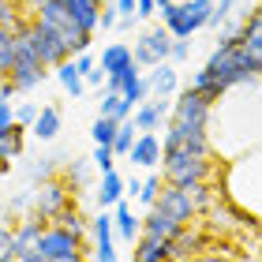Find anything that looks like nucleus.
Here are the masks:
<instances>
[{
  "instance_id": "f257e3e1",
  "label": "nucleus",
  "mask_w": 262,
  "mask_h": 262,
  "mask_svg": "<svg viewBox=\"0 0 262 262\" xmlns=\"http://www.w3.org/2000/svg\"><path fill=\"white\" fill-rule=\"evenodd\" d=\"M202 68H206L210 79L221 82L225 90H232V86H251V82L262 79L258 71H255V60L247 56L244 45H213L210 60L202 64Z\"/></svg>"
},
{
  "instance_id": "f03ea898",
  "label": "nucleus",
  "mask_w": 262,
  "mask_h": 262,
  "mask_svg": "<svg viewBox=\"0 0 262 262\" xmlns=\"http://www.w3.org/2000/svg\"><path fill=\"white\" fill-rule=\"evenodd\" d=\"M161 172H165V184H172V187H191V184L210 180L213 161L191 154L184 142H161Z\"/></svg>"
},
{
  "instance_id": "7ed1b4c3",
  "label": "nucleus",
  "mask_w": 262,
  "mask_h": 262,
  "mask_svg": "<svg viewBox=\"0 0 262 262\" xmlns=\"http://www.w3.org/2000/svg\"><path fill=\"white\" fill-rule=\"evenodd\" d=\"M34 19L41 23V27H49L56 38L64 41V49L68 56H79V53H90V41H94V34H86L79 27L75 19H71V11L64 0H49V4H38L34 8Z\"/></svg>"
},
{
  "instance_id": "20e7f679",
  "label": "nucleus",
  "mask_w": 262,
  "mask_h": 262,
  "mask_svg": "<svg viewBox=\"0 0 262 262\" xmlns=\"http://www.w3.org/2000/svg\"><path fill=\"white\" fill-rule=\"evenodd\" d=\"M105 71V90H127L131 82H139L142 79V71L135 64V56H131V45L124 41H113V45H105L101 49V64Z\"/></svg>"
},
{
  "instance_id": "39448f33",
  "label": "nucleus",
  "mask_w": 262,
  "mask_h": 262,
  "mask_svg": "<svg viewBox=\"0 0 262 262\" xmlns=\"http://www.w3.org/2000/svg\"><path fill=\"white\" fill-rule=\"evenodd\" d=\"M45 75H49V71L41 68V60H38V53H34L30 38L19 30V34H15V68H11L8 82L15 86V94H27V90H34V86H41Z\"/></svg>"
},
{
  "instance_id": "423d86ee",
  "label": "nucleus",
  "mask_w": 262,
  "mask_h": 262,
  "mask_svg": "<svg viewBox=\"0 0 262 262\" xmlns=\"http://www.w3.org/2000/svg\"><path fill=\"white\" fill-rule=\"evenodd\" d=\"M169 53H172V34H169L165 23L142 30L139 38H135V45H131V56H135L139 68H158V64L169 60Z\"/></svg>"
},
{
  "instance_id": "0eeeda50",
  "label": "nucleus",
  "mask_w": 262,
  "mask_h": 262,
  "mask_svg": "<svg viewBox=\"0 0 262 262\" xmlns=\"http://www.w3.org/2000/svg\"><path fill=\"white\" fill-rule=\"evenodd\" d=\"M23 34L30 38V45H34V53H38V60H41V68H45V71H53V68H60L64 60H71L68 49H64V41L56 38L49 27H41L38 19H30L27 27H23Z\"/></svg>"
},
{
  "instance_id": "6e6552de",
  "label": "nucleus",
  "mask_w": 262,
  "mask_h": 262,
  "mask_svg": "<svg viewBox=\"0 0 262 262\" xmlns=\"http://www.w3.org/2000/svg\"><path fill=\"white\" fill-rule=\"evenodd\" d=\"M210 113H213V101H206L199 90L187 86L180 98L172 101V116H169V120L187 124V127H202V131H210Z\"/></svg>"
},
{
  "instance_id": "1a4fd4ad",
  "label": "nucleus",
  "mask_w": 262,
  "mask_h": 262,
  "mask_svg": "<svg viewBox=\"0 0 262 262\" xmlns=\"http://www.w3.org/2000/svg\"><path fill=\"white\" fill-rule=\"evenodd\" d=\"M38 258L41 262H56V258H68V255H75V251H82V240L79 236H71L68 229H60V225H53L49 221V229L41 232V240H38Z\"/></svg>"
},
{
  "instance_id": "9d476101",
  "label": "nucleus",
  "mask_w": 262,
  "mask_h": 262,
  "mask_svg": "<svg viewBox=\"0 0 262 262\" xmlns=\"http://www.w3.org/2000/svg\"><path fill=\"white\" fill-rule=\"evenodd\" d=\"M71 202V195H68V184H60V180H41V187L34 191V213H41V217H56L64 206Z\"/></svg>"
},
{
  "instance_id": "9b49d317",
  "label": "nucleus",
  "mask_w": 262,
  "mask_h": 262,
  "mask_svg": "<svg viewBox=\"0 0 262 262\" xmlns=\"http://www.w3.org/2000/svg\"><path fill=\"white\" fill-rule=\"evenodd\" d=\"M154 206H158V210H165L169 217H176L180 225H191V221H195V206H191V199H187V191H184V187L165 184Z\"/></svg>"
},
{
  "instance_id": "f8f14e48",
  "label": "nucleus",
  "mask_w": 262,
  "mask_h": 262,
  "mask_svg": "<svg viewBox=\"0 0 262 262\" xmlns=\"http://www.w3.org/2000/svg\"><path fill=\"white\" fill-rule=\"evenodd\" d=\"M169 116H172V98H150V101H142L135 109L131 120H135L139 135H142V131H154V135H158V127L169 120Z\"/></svg>"
},
{
  "instance_id": "ddd939ff",
  "label": "nucleus",
  "mask_w": 262,
  "mask_h": 262,
  "mask_svg": "<svg viewBox=\"0 0 262 262\" xmlns=\"http://www.w3.org/2000/svg\"><path fill=\"white\" fill-rule=\"evenodd\" d=\"M45 229H49V217H41V213H27V217H19V221H15V247H19V255L34 251ZM19 255H15V258H19Z\"/></svg>"
},
{
  "instance_id": "4468645a",
  "label": "nucleus",
  "mask_w": 262,
  "mask_h": 262,
  "mask_svg": "<svg viewBox=\"0 0 262 262\" xmlns=\"http://www.w3.org/2000/svg\"><path fill=\"white\" fill-rule=\"evenodd\" d=\"M131 165H142V169H154V165H161V135H154V131H142L135 139V146H131Z\"/></svg>"
},
{
  "instance_id": "2eb2a0df",
  "label": "nucleus",
  "mask_w": 262,
  "mask_h": 262,
  "mask_svg": "<svg viewBox=\"0 0 262 262\" xmlns=\"http://www.w3.org/2000/svg\"><path fill=\"white\" fill-rule=\"evenodd\" d=\"M113 229H116V236L127 240V244H135L139 236H142V217L131 213V202H127V199H120V202L113 206Z\"/></svg>"
},
{
  "instance_id": "dca6fc26",
  "label": "nucleus",
  "mask_w": 262,
  "mask_h": 262,
  "mask_svg": "<svg viewBox=\"0 0 262 262\" xmlns=\"http://www.w3.org/2000/svg\"><path fill=\"white\" fill-rule=\"evenodd\" d=\"M131 262H172V244L142 232L135 240V258H131Z\"/></svg>"
},
{
  "instance_id": "f3484780",
  "label": "nucleus",
  "mask_w": 262,
  "mask_h": 262,
  "mask_svg": "<svg viewBox=\"0 0 262 262\" xmlns=\"http://www.w3.org/2000/svg\"><path fill=\"white\" fill-rule=\"evenodd\" d=\"M180 229H184V225L176 221V217H169L165 210H158V206H150V213L142 217V232H146V236H158V240H172Z\"/></svg>"
},
{
  "instance_id": "a211bd4d",
  "label": "nucleus",
  "mask_w": 262,
  "mask_h": 262,
  "mask_svg": "<svg viewBox=\"0 0 262 262\" xmlns=\"http://www.w3.org/2000/svg\"><path fill=\"white\" fill-rule=\"evenodd\" d=\"M60 124H64V116L56 105H41V113H38V120L30 124V135L38 139V142H53L56 135H60Z\"/></svg>"
},
{
  "instance_id": "6ab92c4d",
  "label": "nucleus",
  "mask_w": 262,
  "mask_h": 262,
  "mask_svg": "<svg viewBox=\"0 0 262 262\" xmlns=\"http://www.w3.org/2000/svg\"><path fill=\"white\" fill-rule=\"evenodd\" d=\"M150 98H172L176 94V86H180V79H176V68L165 60V64H158V68H150Z\"/></svg>"
},
{
  "instance_id": "aec40b11",
  "label": "nucleus",
  "mask_w": 262,
  "mask_h": 262,
  "mask_svg": "<svg viewBox=\"0 0 262 262\" xmlns=\"http://www.w3.org/2000/svg\"><path fill=\"white\" fill-rule=\"evenodd\" d=\"M71 19L79 23L86 34H98V19H101V4H94V0H64Z\"/></svg>"
},
{
  "instance_id": "412c9836",
  "label": "nucleus",
  "mask_w": 262,
  "mask_h": 262,
  "mask_svg": "<svg viewBox=\"0 0 262 262\" xmlns=\"http://www.w3.org/2000/svg\"><path fill=\"white\" fill-rule=\"evenodd\" d=\"M120 199H127V191H124V176H120V172H105L101 184H98V206H101V210H113Z\"/></svg>"
},
{
  "instance_id": "4be33fe9",
  "label": "nucleus",
  "mask_w": 262,
  "mask_h": 262,
  "mask_svg": "<svg viewBox=\"0 0 262 262\" xmlns=\"http://www.w3.org/2000/svg\"><path fill=\"white\" fill-rule=\"evenodd\" d=\"M56 71V79H60V86L71 94V98H82L86 94V79L79 75V68H75V60H64L60 68H53Z\"/></svg>"
},
{
  "instance_id": "5701e85b",
  "label": "nucleus",
  "mask_w": 262,
  "mask_h": 262,
  "mask_svg": "<svg viewBox=\"0 0 262 262\" xmlns=\"http://www.w3.org/2000/svg\"><path fill=\"white\" fill-rule=\"evenodd\" d=\"M53 225H60V229H68L71 236H79V240H86V217L79 213V206L75 202H68V206L53 217Z\"/></svg>"
},
{
  "instance_id": "b1692460",
  "label": "nucleus",
  "mask_w": 262,
  "mask_h": 262,
  "mask_svg": "<svg viewBox=\"0 0 262 262\" xmlns=\"http://www.w3.org/2000/svg\"><path fill=\"white\" fill-rule=\"evenodd\" d=\"M191 90H199L202 98H206V101H213V105H217V101L225 98V94H229V90L221 86V82H213V79H210V71H206V68H199L195 75H191Z\"/></svg>"
},
{
  "instance_id": "393cba45",
  "label": "nucleus",
  "mask_w": 262,
  "mask_h": 262,
  "mask_svg": "<svg viewBox=\"0 0 262 262\" xmlns=\"http://www.w3.org/2000/svg\"><path fill=\"white\" fill-rule=\"evenodd\" d=\"M169 244H172V258H187L191 251H199V247H202V236H199V232H191V229L184 225V229L176 232Z\"/></svg>"
},
{
  "instance_id": "a878e982",
  "label": "nucleus",
  "mask_w": 262,
  "mask_h": 262,
  "mask_svg": "<svg viewBox=\"0 0 262 262\" xmlns=\"http://www.w3.org/2000/svg\"><path fill=\"white\" fill-rule=\"evenodd\" d=\"M135 139H139V127H135V120H124L120 127H116L113 154H116V158H127V154H131V146H135Z\"/></svg>"
},
{
  "instance_id": "bb28decb",
  "label": "nucleus",
  "mask_w": 262,
  "mask_h": 262,
  "mask_svg": "<svg viewBox=\"0 0 262 262\" xmlns=\"http://www.w3.org/2000/svg\"><path fill=\"white\" fill-rule=\"evenodd\" d=\"M11 68H15V34L0 30V79H8Z\"/></svg>"
},
{
  "instance_id": "cd10ccee",
  "label": "nucleus",
  "mask_w": 262,
  "mask_h": 262,
  "mask_svg": "<svg viewBox=\"0 0 262 262\" xmlns=\"http://www.w3.org/2000/svg\"><path fill=\"white\" fill-rule=\"evenodd\" d=\"M116 124L113 116H98L94 120V127H90V135H94V146H113V139H116Z\"/></svg>"
},
{
  "instance_id": "c85d7f7f",
  "label": "nucleus",
  "mask_w": 262,
  "mask_h": 262,
  "mask_svg": "<svg viewBox=\"0 0 262 262\" xmlns=\"http://www.w3.org/2000/svg\"><path fill=\"white\" fill-rule=\"evenodd\" d=\"M187 191V199H191V206H195V213H202V210H210L213 206V191H210V184L202 180V184H191V187H184Z\"/></svg>"
},
{
  "instance_id": "c756f323",
  "label": "nucleus",
  "mask_w": 262,
  "mask_h": 262,
  "mask_svg": "<svg viewBox=\"0 0 262 262\" xmlns=\"http://www.w3.org/2000/svg\"><path fill=\"white\" fill-rule=\"evenodd\" d=\"M240 45L247 49V56H251V60H255V71L262 75V34H258V30H244Z\"/></svg>"
},
{
  "instance_id": "7c9ffc66",
  "label": "nucleus",
  "mask_w": 262,
  "mask_h": 262,
  "mask_svg": "<svg viewBox=\"0 0 262 262\" xmlns=\"http://www.w3.org/2000/svg\"><path fill=\"white\" fill-rule=\"evenodd\" d=\"M236 4H240V0H217V4H213V15H210V23H206V27L221 30L225 23H229V19L236 15Z\"/></svg>"
},
{
  "instance_id": "2f4dec72",
  "label": "nucleus",
  "mask_w": 262,
  "mask_h": 262,
  "mask_svg": "<svg viewBox=\"0 0 262 262\" xmlns=\"http://www.w3.org/2000/svg\"><path fill=\"white\" fill-rule=\"evenodd\" d=\"M27 23L19 19V11L11 8V0H0V30H11V34H19Z\"/></svg>"
},
{
  "instance_id": "473e14b6",
  "label": "nucleus",
  "mask_w": 262,
  "mask_h": 262,
  "mask_svg": "<svg viewBox=\"0 0 262 262\" xmlns=\"http://www.w3.org/2000/svg\"><path fill=\"white\" fill-rule=\"evenodd\" d=\"M64 176H68V184L82 187V184H86V176H90V158H75V161L64 169Z\"/></svg>"
},
{
  "instance_id": "72a5a7b5",
  "label": "nucleus",
  "mask_w": 262,
  "mask_h": 262,
  "mask_svg": "<svg viewBox=\"0 0 262 262\" xmlns=\"http://www.w3.org/2000/svg\"><path fill=\"white\" fill-rule=\"evenodd\" d=\"M90 161L98 165V172H101V176H105V172H116V154H113V146H94Z\"/></svg>"
},
{
  "instance_id": "f704fd0d",
  "label": "nucleus",
  "mask_w": 262,
  "mask_h": 262,
  "mask_svg": "<svg viewBox=\"0 0 262 262\" xmlns=\"http://www.w3.org/2000/svg\"><path fill=\"white\" fill-rule=\"evenodd\" d=\"M158 195H161V176H146L135 199L142 202V206H154V202H158Z\"/></svg>"
},
{
  "instance_id": "c9c22d12",
  "label": "nucleus",
  "mask_w": 262,
  "mask_h": 262,
  "mask_svg": "<svg viewBox=\"0 0 262 262\" xmlns=\"http://www.w3.org/2000/svg\"><path fill=\"white\" fill-rule=\"evenodd\" d=\"M240 38H244V19H229L217 34V45H240Z\"/></svg>"
},
{
  "instance_id": "e433bc0d",
  "label": "nucleus",
  "mask_w": 262,
  "mask_h": 262,
  "mask_svg": "<svg viewBox=\"0 0 262 262\" xmlns=\"http://www.w3.org/2000/svg\"><path fill=\"white\" fill-rule=\"evenodd\" d=\"M19 247H15V225H0V258H15Z\"/></svg>"
},
{
  "instance_id": "4c0bfd02",
  "label": "nucleus",
  "mask_w": 262,
  "mask_h": 262,
  "mask_svg": "<svg viewBox=\"0 0 262 262\" xmlns=\"http://www.w3.org/2000/svg\"><path fill=\"white\" fill-rule=\"evenodd\" d=\"M38 113H41V109H38L34 101H23V105H15V124H19V127H30L34 120H38Z\"/></svg>"
},
{
  "instance_id": "58836bf2",
  "label": "nucleus",
  "mask_w": 262,
  "mask_h": 262,
  "mask_svg": "<svg viewBox=\"0 0 262 262\" xmlns=\"http://www.w3.org/2000/svg\"><path fill=\"white\" fill-rule=\"evenodd\" d=\"M15 127V109L8 98H0V139H8V131Z\"/></svg>"
},
{
  "instance_id": "ea45409f",
  "label": "nucleus",
  "mask_w": 262,
  "mask_h": 262,
  "mask_svg": "<svg viewBox=\"0 0 262 262\" xmlns=\"http://www.w3.org/2000/svg\"><path fill=\"white\" fill-rule=\"evenodd\" d=\"M191 56V38H172V53H169V60H187Z\"/></svg>"
},
{
  "instance_id": "a19ab883",
  "label": "nucleus",
  "mask_w": 262,
  "mask_h": 262,
  "mask_svg": "<svg viewBox=\"0 0 262 262\" xmlns=\"http://www.w3.org/2000/svg\"><path fill=\"white\" fill-rule=\"evenodd\" d=\"M116 23H120V11H116V4H105V8H101V19H98V30H113Z\"/></svg>"
},
{
  "instance_id": "79ce46f5",
  "label": "nucleus",
  "mask_w": 262,
  "mask_h": 262,
  "mask_svg": "<svg viewBox=\"0 0 262 262\" xmlns=\"http://www.w3.org/2000/svg\"><path fill=\"white\" fill-rule=\"evenodd\" d=\"M244 30H258V34H262V0L244 15Z\"/></svg>"
},
{
  "instance_id": "37998d69",
  "label": "nucleus",
  "mask_w": 262,
  "mask_h": 262,
  "mask_svg": "<svg viewBox=\"0 0 262 262\" xmlns=\"http://www.w3.org/2000/svg\"><path fill=\"white\" fill-rule=\"evenodd\" d=\"M71 60H75V68H79V75H82V79H86L90 71L98 68V64H94V56H90V53H79V56H71Z\"/></svg>"
},
{
  "instance_id": "c03bdc74",
  "label": "nucleus",
  "mask_w": 262,
  "mask_h": 262,
  "mask_svg": "<svg viewBox=\"0 0 262 262\" xmlns=\"http://www.w3.org/2000/svg\"><path fill=\"white\" fill-rule=\"evenodd\" d=\"M150 15H158V4L154 0H135V19H150Z\"/></svg>"
},
{
  "instance_id": "a18cd8bd",
  "label": "nucleus",
  "mask_w": 262,
  "mask_h": 262,
  "mask_svg": "<svg viewBox=\"0 0 262 262\" xmlns=\"http://www.w3.org/2000/svg\"><path fill=\"white\" fill-rule=\"evenodd\" d=\"M101 82H105V71H101V68H94L90 75H86V86H101Z\"/></svg>"
},
{
  "instance_id": "49530a36",
  "label": "nucleus",
  "mask_w": 262,
  "mask_h": 262,
  "mask_svg": "<svg viewBox=\"0 0 262 262\" xmlns=\"http://www.w3.org/2000/svg\"><path fill=\"white\" fill-rule=\"evenodd\" d=\"M11 172V158H4V154H0V176H8Z\"/></svg>"
},
{
  "instance_id": "de8ad7c7",
  "label": "nucleus",
  "mask_w": 262,
  "mask_h": 262,
  "mask_svg": "<svg viewBox=\"0 0 262 262\" xmlns=\"http://www.w3.org/2000/svg\"><path fill=\"white\" fill-rule=\"evenodd\" d=\"M154 4H158V11H161V8H169V4H176V0H154Z\"/></svg>"
},
{
  "instance_id": "09e8293b",
  "label": "nucleus",
  "mask_w": 262,
  "mask_h": 262,
  "mask_svg": "<svg viewBox=\"0 0 262 262\" xmlns=\"http://www.w3.org/2000/svg\"><path fill=\"white\" fill-rule=\"evenodd\" d=\"M30 4H34V8H38V4H49V0H30Z\"/></svg>"
},
{
  "instance_id": "8fccbe9b",
  "label": "nucleus",
  "mask_w": 262,
  "mask_h": 262,
  "mask_svg": "<svg viewBox=\"0 0 262 262\" xmlns=\"http://www.w3.org/2000/svg\"><path fill=\"white\" fill-rule=\"evenodd\" d=\"M0 262H19V258H0Z\"/></svg>"
}]
</instances>
